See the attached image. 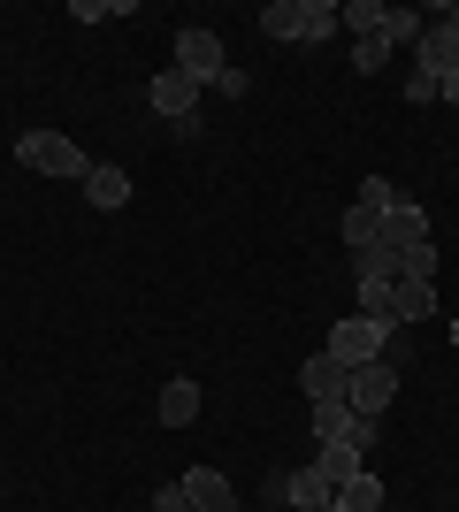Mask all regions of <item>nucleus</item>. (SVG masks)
<instances>
[{"instance_id":"24","label":"nucleus","mask_w":459,"mask_h":512,"mask_svg":"<svg viewBox=\"0 0 459 512\" xmlns=\"http://www.w3.org/2000/svg\"><path fill=\"white\" fill-rule=\"evenodd\" d=\"M153 512H192V497H184V482H161V490H153Z\"/></svg>"},{"instance_id":"13","label":"nucleus","mask_w":459,"mask_h":512,"mask_svg":"<svg viewBox=\"0 0 459 512\" xmlns=\"http://www.w3.org/2000/svg\"><path fill=\"white\" fill-rule=\"evenodd\" d=\"M85 207H100V214L131 207V176L115 169V161H92V176H85Z\"/></svg>"},{"instance_id":"12","label":"nucleus","mask_w":459,"mask_h":512,"mask_svg":"<svg viewBox=\"0 0 459 512\" xmlns=\"http://www.w3.org/2000/svg\"><path fill=\"white\" fill-rule=\"evenodd\" d=\"M184 497H192V512H238L230 474H222V467H192V474H184Z\"/></svg>"},{"instance_id":"16","label":"nucleus","mask_w":459,"mask_h":512,"mask_svg":"<svg viewBox=\"0 0 459 512\" xmlns=\"http://www.w3.org/2000/svg\"><path fill=\"white\" fill-rule=\"evenodd\" d=\"M161 421H169V428H192V421H199V383H184V375H176V383L161 390Z\"/></svg>"},{"instance_id":"22","label":"nucleus","mask_w":459,"mask_h":512,"mask_svg":"<svg viewBox=\"0 0 459 512\" xmlns=\"http://www.w3.org/2000/svg\"><path fill=\"white\" fill-rule=\"evenodd\" d=\"M360 207H368V214H391L398 207V184H391V176H368V184H360Z\"/></svg>"},{"instance_id":"6","label":"nucleus","mask_w":459,"mask_h":512,"mask_svg":"<svg viewBox=\"0 0 459 512\" xmlns=\"http://www.w3.org/2000/svg\"><path fill=\"white\" fill-rule=\"evenodd\" d=\"M398 398V360H368V367H352V383H345V406L352 413H368V421H383Z\"/></svg>"},{"instance_id":"9","label":"nucleus","mask_w":459,"mask_h":512,"mask_svg":"<svg viewBox=\"0 0 459 512\" xmlns=\"http://www.w3.org/2000/svg\"><path fill=\"white\" fill-rule=\"evenodd\" d=\"M276 497H284V505H291V512H322V505H329V497H337V482H329V474H322V467H291V474H284V482H276Z\"/></svg>"},{"instance_id":"25","label":"nucleus","mask_w":459,"mask_h":512,"mask_svg":"<svg viewBox=\"0 0 459 512\" xmlns=\"http://www.w3.org/2000/svg\"><path fill=\"white\" fill-rule=\"evenodd\" d=\"M406 100L429 107V100H437V77H421V69H414V77H406Z\"/></svg>"},{"instance_id":"18","label":"nucleus","mask_w":459,"mask_h":512,"mask_svg":"<svg viewBox=\"0 0 459 512\" xmlns=\"http://www.w3.org/2000/svg\"><path fill=\"white\" fill-rule=\"evenodd\" d=\"M306 421H314V444H337V436L352 428V406H345V398H329V406H314Z\"/></svg>"},{"instance_id":"15","label":"nucleus","mask_w":459,"mask_h":512,"mask_svg":"<svg viewBox=\"0 0 459 512\" xmlns=\"http://www.w3.org/2000/svg\"><path fill=\"white\" fill-rule=\"evenodd\" d=\"M314 467H322L329 482H352V474L368 467V451H360V444H345V436H337V444H314Z\"/></svg>"},{"instance_id":"10","label":"nucleus","mask_w":459,"mask_h":512,"mask_svg":"<svg viewBox=\"0 0 459 512\" xmlns=\"http://www.w3.org/2000/svg\"><path fill=\"white\" fill-rule=\"evenodd\" d=\"M345 383H352V367H345V360H329V352H314V360L299 367L306 406H329V398H345Z\"/></svg>"},{"instance_id":"20","label":"nucleus","mask_w":459,"mask_h":512,"mask_svg":"<svg viewBox=\"0 0 459 512\" xmlns=\"http://www.w3.org/2000/svg\"><path fill=\"white\" fill-rule=\"evenodd\" d=\"M337 23H352V39H375L383 31V0H352V8H337Z\"/></svg>"},{"instance_id":"14","label":"nucleus","mask_w":459,"mask_h":512,"mask_svg":"<svg viewBox=\"0 0 459 512\" xmlns=\"http://www.w3.org/2000/svg\"><path fill=\"white\" fill-rule=\"evenodd\" d=\"M329 512H383V482H375L368 467L352 474V482H337V497H329Z\"/></svg>"},{"instance_id":"27","label":"nucleus","mask_w":459,"mask_h":512,"mask_svg":"<svg viewBox=\"0 0 459 512\" xmlns=\"http://www.w3.org/2000/svg\"><path fill=\"white\" fill-rule=\"evenodd\" d=\"M452 352H459V314H452Z\"/></svg>"},{"instance_id":"4","label":"nucleus","mask_w":459,"mask_h":512,"mask_svg":"<svg viewBox=\"0 0 459 512\" xmlns=\"http://www.w3.org/2000/svg\"><path fill=\"white\" fill-rule=\"evenodd\" d=\"M176 77H192V85H222V77H230V54H222V39L207 23H184V31H176Z\"/></svg>"},{"instance_id":"26","label":"nucleus","mask_w":459,"mask_h":512,"mask_svg":"<svg viewBox=\"0 0 459 512\" xmlns=\"http://www.w3.org/2000/svg\"><path fill=\"white\" fill-rule=\"evenodd\" d=\"M437 100H452V107H459V69H452V77L437 85Z\"/></svg>"},{"instance_id":"1","label":"nucleus","mask_w":459,"mask_h":512,"mask_svg":"<svg viewBox=\"0 0 459 512\" xmlns=\"http://www.w3.org/2000/svg\"><path fill=\"white\" fill-rule=\"evenodd\" d=\"M261 31L284 39V46H322L329 31H337V0H268Z\"/></svg>"},{"instance_id":"17","label":"nucleus","mask_w":459,"mask_h":512,"mask_svg":"<svg viewBox=\"0 0 459 512\" xmlns=\"http://www.w3.org/2000/svg\"><path fill=\"white\" fill-rule=\"evenodd\" d=\"M337 230H345V245H352V253H368L375 237H383V214H368V207H360V199H352V207H345V222H337Z\"/></svg>"},{"instance_id":"19","label":"nucleus","mask_w":459,"mask_h":512,"mask_svg":"<svg viewBox=\"0 0 459 512\" xmlns=\"http://www.w3.org/2000/svg\"><path fill=\"white\" fill-rule=\"evenodd\" d=\"M421 23H429L421 8H383V39L391 46H421Z\"/></svg>"},{"instance_id":"23","label":"nucleus","mask_w":459,"mask_h":512,"mask_svg":"<svg viewBox=\"0 0 459 512\" xmlns=\"http://www.w3.org/2000/svg\"><path fill=\"white\" fill-rule=\"evenodd\" d=\"M398 276H421V283H437V237H429V245H414V253H406V268H398Z\"/></svg>"},{"instance_id":"11","label":"nucleus","mask_w":459,"mask_h":512,"mask_svg":"<svg viewBox=\"0 0 459 512\" xmlns=\"http://www.w3.org/2000/svg\"><path fill=\"white\" fill-rule=\"evenodd\" d=\"M391 321H398V329H414V321H437V283L398 276V291H391Z\"/></svg>"},{"instance_id":"21","label":"nucleus","mask_w":459,"mask_h":512,"mask_svg":"<svg viewBox=\"0 0 459 512\" xmlns=\"http://www.w3.org/2000/svg\"><path fill=\"white\" fill-rule=\"evenodd\" d=\"M383 62H391V39H383V31H375V39H352V69H360V77H375Z\"/></svg>"},{"instance_id":"5","label":"nucleus","mask_w":459,"mask_h":512,"mask_svg":"<svg viewBox=\"0 0 459 512\" xmlns=\"http://www.w3.org/2000/svg\"><path fill=\"white\" fill-rule=\"evenodd\" d=\"M146 100H153V115H161V123H176L184 138H199V85H192V77L161 69V77L146 85Z\"/></svg>"},{"instance_id":"8","label":"nucleus","mask_w":459,"mask_h":512,"mask_svg":"<svg viewBox=\"0 0 459 512\" xmlns=\"http://www.w3.org/2000/svg\"><path fill=\"white\" fill-rule=\"evenodd\" d=\"M375 245H391L398 260L414 253V245H429V207H414V199H398V207L383 214V237H375Z\"/></svg>"},{"instance_id":"3","label":"nucleus","mask_w":459,"mask_h":512,"mask_svg":"<svg viewBox=\"0 0 459 512\" xmlns=\"http://www.w3.org/2000/svg\"><path fill=\"white\" fill-rule=\"evenodd\" d=\"M329 360H345V367H368V360H391V321H375V314H345L337 329H329L322 344Z\"/></svg>"},{"instance_id":"7","label":"nucleus","mask_w":459,"mask_h":512,"mask_svg":"<svg viewBox=\"0 0 459 512\" xmlns=\"http://www.w3.org/2000/svg\"><path fill=\"white\" fill-rule=\"evenodd\" d=\"M414 69H421V77H437V85H444V77H452V69H459V23H421V46H414Z\"/></svg>"},{"instance_id":"2","label":"nucleus","mask_w":459,"mask_h":512,"mask_svg":"<svg viewBox=\"0 0 459 512\" xmlns=\"http://www.w3.org/2000/svg\"><path fill=\"white\" fill-rule=\"evenodd\" d=\"M16 161H23V169H39V176H62V184H85V176H92V153L69 146L62 130H23Z\"/></svg>"}]
</instances>
